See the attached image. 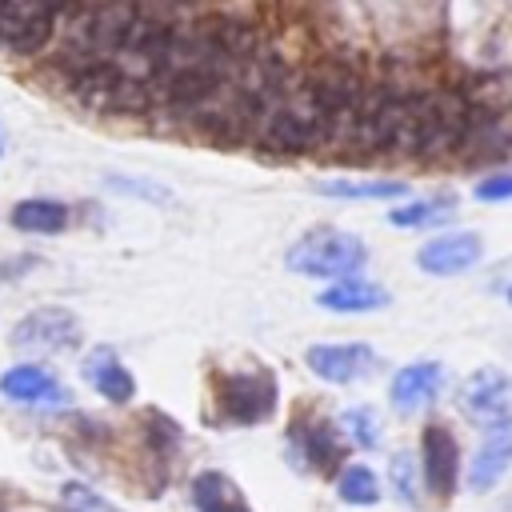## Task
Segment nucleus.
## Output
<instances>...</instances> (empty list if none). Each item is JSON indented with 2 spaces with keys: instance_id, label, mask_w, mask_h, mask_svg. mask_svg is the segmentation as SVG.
<instances>
[{
  "instance_id": "20e7f679",
  "label": "nucleus",
  "mask_w": 512,
  "mask_h": 512,
  "mask_svg": "<svg viewBox=\"0 0 512 512\" xmlns=\"http://www.w3.org/2000/svg\"><path fill=\"white\" fill-rule=\"evenodd\" d=\"M76 92L92 104V108H108V112H144L148 108V84L144 76L124 72L112 60H84L76 68Z\"/></svg>"
},
{
  "instance_id": "9d476101",
  "label": "nucleus",
  "mask_w": 512,
  "mask_h": 512,
  "mask_svg": "<svg viewBox=\"0 0 512 512\" xmlns=\"http://www.w3.org/2000/svg\"><path fill=\"white\" fill-rule=\"evenodd\" d=\"M460 412L472 420H504L512 412V380L500 368H480L460 384Z\"/></svg>"
},
{
  "instance_id": "4468645a",
  "label": "nucleus",
  "mask_w": 512,
  "mask_h": 512,
  "mask_svg": "<svg viewBox=\"0 0 512 512\" xmlns=\"http://www.w3.org/2000/svg\"><path fill=\"white\" fill-rule=\"evenodd\" d=\"M420 464H424L428 492H432V496H452L456 468H460V452H456V440H452L440 424H428V428H424V440H420Z\"/></svg>"
},
{
  "instance_id": "7ed1b4c3",
  "label": "nucleus",
  "mask_w": 512,
  "mask_h": 512,
  "mask_svg": "<svg viewBox=\"0 0 512 512\" xmlns=\"http://www.w3.org/2000/svg\"><path fill=\"white\" fill-rule=\"evenodd\" d=\"M400 108H404V96H396L392 88H364L360 104L336 124V136L344 132L348 148L356 144L360 156L392 152L396 128H400Z\"/></svg>"
},
{
  "instance_id": "dca6fc26",
  "label": "nucleus",
  "mask_w": 512,
  "mask_h": 512,
  "mask_svg": "<svg viewBox=\"0 0 512 512\" xmlns=\"http://www.w3.org/2000/svg\"><path fill=\"white\" fill-rule=\"evenodd\" d=\"M440 384H444V368L436 360L404 364L396 372V380H392V404H396V412H416V408L432 404L436 392H440Z\"/></svg>"
},
{
  "instance_id": "9b49d317",
  "label": "nucleus",
  "mask_w": 512,
  "mask_h": 512,
  "mask_svg": "<svg viewBox=\"0 0 512 512\" xmlns=\"http://www.w3.org/2000/svg\"><path fill=\"white\" fill-rule=\"evenodd\" d=\"M508 468H512V416L492 420V428L484 432V440L472 456V468H468V488L488 492L504 480Z\"/></svg>"
},
{
  "instance_id": "393cba45",
  "label": "nucleus",
  "mask_w": 512,
  "mask_h": 512,
  "mask_svg": "<svg viewBox=\"0 0 512 512\" xmlns=\"http://www.w3.org/2000/svg\"><path fill=\"white\" fill-rule=\"evenodd\" d=\"M304 448H308V460L320 468V472H328V468H336L340 464V456H344V448H340V440H336V428L332 424H312L308 432H304Z\"/></svg>"
},
{
  "instance_id": "423d86ee",
  "label": "nucleus",
  "mask_w": 512,
  "mask_h": 512,
  "mask_svg": "<svg viewBox=\"0 0 512 512\" xmlns=\"http://www.w3.org/2000/svg\"><path fill=\"white\" fill-rule=\"evenodd\" d=\"M468 128H472V104L460 92H428V124H424L420 160L456 152L468 140Z\"/></svg>"
},
{
  "instance_id": "6e6552de",
  "label": "nucleus",
  "mask_w": 512,
  "mask_h": 512,
  "mask_svg": "<svg viewBox=\"0 0 512 512\" xmlns=\"http://www.w3.org/2000/svg\"><path fill=\"white\" fill-rule=\"evenodd\" d=\"M220 408L240 420V424H256L268 420L276 408V384L268 372H236L220 380Z\"/></svg>"
},
{
  "instance_id": "7c9ffc66",
  "label": "nucleus",
  "mask_w": 512,
  "mask_h": 512,
  "mask_svg": "<svg viewBox=\"0 0 512 512\" xmlns=\"http://www.w3.org/2000/svg\"><path fill=\"white\" fill-rule=\"evenodd\" d=\"M0 156H4V132H0Z\"/></svg>"
},
{
  "instance_id": "4be33fe9",
  "label": "nucleus",
  "mask_w": 512,
  "mask_h": 512,
  "mask_svg": "<svg viewBox=\"0 0 512 512\" xmlns=\"http://www.w3.org/2000/svg\"><path fill=\"white\" fill-rule=\"evenodd\" d=\"M320 192L340 196V200H396L408 188L400 180H324Z\"/></svg>"
},
{
  "instance_id": "6ab92c4d",
  "label": "nucleus",
  "mask_w": 512,
  "mask_h": 512,
  "mask_svg": "<svg viewBox=\"0 0 512 512\" xmlns=\"http://www.w3.org/2000/svg\"><path fill=\"white\" fill-rule=\"evenodd\" d=\"M316 304H320V308H328V312H376V308H384V304H388V292H384L380 284H372V280L348 276V280H340V284L324 288Z\"/></svg>"
},
{
  "instance_id": "ddd939ff",
  "label": "nucleus",
  "mask_w": 512,
  "mask_h": 512,
  "mask_svg": "<svg viewBox=\"0 0 512 512\" xmlns=\"http://www.w3.org/2000/svg\"><path fill=\"white\" fill-rule=\"evenodd\" d=\"M480 252H484V244L476 232H444V236L428 240L416 252V260L432 276H456V272H468L480 260Z\"/></svg>"
},
{
  "instance_id": "f257e3e1",
  "label": "nucleus",
  "mask_w": 512,
  "mask_h": 512,
  "mask_svg": "<svg viewBox=\"0 0 512 512\" xmlns=\"http://www.w3.org/2000/svg\"><path fill=\"white\" fill-rule=\"evenodd\" d=\"M256 140L272 152H308L336 140V116L320 104V96L300 80L292 92L272 100L256 116Z\"/></svg>"
},
{
  "instance_id": "f8f14e48",
  "label": "nucleus",
  "mask_w": 512,
  "mask_h": 512,
  "mask_svg": "<svg viewBox=\"0 0 512 512\" xmlns=\"http://www.w3.org/2000/svg\"><path fill=\"white\" fill-rule=\"evenodd\" d=\"M372 364H376V352L368 344H312L308 348V368L328 384H352L368 376Z\"/></svg>"
},
{
  "instance_id": "aec40b11",
  "label": "nucleus",
  "mask_w": 512,
  "mask_h": 512,
  "mask_svg": "<svg viewBox=\"0 0 512 512\" xmlns=\"http://www.w3.org/2000/svg\"><path fill=\"white\" fill-rule=\"evenodd\" d=\"M192 504L200 512H252L240 496V488L224 472H200L192 480Z\"/></svg>"
},
{
  "instance_id": "412c9836",
  "label": "nucleus",
  "mask_w": 512,
  "mask_h": 512,
  "mask_svg": "<svg viewBox=\"0 0 512 512\" xmlns=\"http://www.w3.org/2000/svg\"><path fill=\"white\" fill-rule=\"evenodd\" d=\"M8 220H12V228H20V232H40V236H48V232H64L68 228V208L60 204V200H20L12 212H8Z\"/></svg>"
},
{
  "instance_id": "cd10ccee",
  "label": "nucleus",
  "mask_w": 512,
  "mask_h": 512,
  "mask_svg": "<svg viewBox=\"0 0 512 512\" xmlns=\"http://www.w3.org/2000/svg\"><path fill=\"white\" fill-rule=\"evenodd\" d=\"M60 504H64V512H120V508H112L100 492H92L88 484H64Z\"/></svg>"
},
{
  "instance_id": "f03ea898",
  "label": "nucleus",
  "mask_w": 512,
  "mask_h": 512,
  "mask_svg": "<svg viewBox=\"0 0 512 512\" xmlns=\"http://www.w3.org/2000/svg\"><path fill=\"white\" fill-rule=\"evenodd\" d=\"M288 268L300 276H316V280H348L364 268L368 248L360 236L340 232V228H312L304 232L292 248H288Z\"/></svg>"
},
{
  "instance_id": "c85d7f7f",
  "label": "nucleus",
  "mask_w": 512,
  "mask_h": 512,
  "mask_svg": "<svg viewBox=\"0 0 512 512\" xmlns=\"http://www.w3.org/2000/svg\"><path fill=\"white\" fill-rule=\"evenodd\" d=\"M476 200H512V172H496V176H484L476 180Z\"/></svg>"
},
{
  "instance_id": "b1692460",
  "label": "nucleus",
  "mask_w": 512,
  "mask_h": 512,
  "mask_svg": "<svg viewBox=\"0 0 512 512\" xmlns=\"http://www.w3.org/2000/svg\"><path fill=\"white\" fill-rule=\"evenodd\" d=\"M336 492H340L344 504H360V508H368V504L380 500V480H376L372 468H364V464H348V468L336 476Z\"/></svg>"
},
{
  "instance_id": "bb28decb",
  "label": "nucleus",
  "mask_w": 512,
  "mask_h": 512,
  "mask_svg": "<svg viewBox=\"0 0 512 512\" xmlns=\"http://www.w3.org/2000/svg\"><path fill=\"white\" fill-rule=\"evenodd\" d=\"M388 476H392V488L400 492L404 504H416V456L412 452H396L392 464H388Z\"/></svg>"
},
{
  "instance_id": "5701e85b",
  "label": "nucleus",
  "mask_w": 512,
  "mask_h": 512,
  "mask_svg": "<svg viewBox=\"0 0 512 512\" xmlns=\"http://www.w3.org/2000/svg\"><path fill=\"white\" fill-rule=\"evenodd\" d=\"M452 212H456V204L448 200V196H428V200H412V204H404V208H392V224H400V228H428V224H444V220H452Z\"/></svg>"
},
{
  "instance_id": "a211bd4d",
  "label": "nucleus",
  "mask_w": 512,
  "mask_h": 512,
  "mask_svg": "<svg viewBox=\"0 0 512 512\" xmlns=\"http://www.w3.org/2000/svg\"><path fill=\"white\" fill-rule=\"evenodd\" d=\"M84 376H88V384L104 396V400H112V404H128L132 396H136V380H132V372L116 360V352H108V348H96L88 360H84Z\"/></svg>"
},
{
  "instance_id": "39448f33",
  "label": "nucleus",
  "mask_w": 512,
  "mask_h": 512,
  "mask_svg": "<svg viewBox=\"0 0 512 512\" xmlns=\"http://www.w3.org/2000/svg\"><path fill=\"white\" fill-rule=\"evenodd\" d=\"M76 0H0V44L12 52H40L52 40L56 16Z\"/></svg>"
},
{
  "instance_id": "2f4dec72",
  "label": "nucleus",
  "mask_w": 512,
  "mask_h": 512,
  "mask_svg": "<svg viewBox=\"0 0 512 512\" xmlns=\"http://www.w3.org/2000/svg\"><path fill=\"white\" fill-rule=\"evenodd\" d=\"M508 300H512V288H508Z\"/></svg>"
},
{
  "instance_id": "f3484780",
  "label": "nucleus",
  "mask_w": 512,
  "mask_h": 512,
  "mask_svg": "<svg viewBox=\"0 0 512 512\" xmlns=\"http://www.w3.org/2000/svg\"><path fill=\"white\" fill-rule=\"evenodd\" d=\"M0 392L16 404H60L64 400V388L52 372L36 368V364H16L0 376Z\"/></svg>"
},
{
  "instance_id": "c756f323",
  "label": "nucleus",
  "mask_w": 512,
  "mask_h": 512,
  "mask_svg": "<svg viewBox=\"0 0 512 512\" xmlns=\"http://www.w3.org/2000/svg\"><path fill=\"white\" fill-rule=\"evenodd\" d=\"M108 188H120V192H132V196H148V200H168V192H164V188H152V184H140V180L108 176Z\"/></svg>"
},
{
  "instance_id": "0eeeda50",
  "label": "nucleus",
  "mask_w": 512,
  "mask_h": 512,
  "mask_svg": "<svg viewBox=\"0 0 512 512\" xmlns=\"http://www.w3.org/2000/svg\"><path fill=\"white\" fill-rule=\"evenodd\" d=\"M80 344V320L68 308H36L12 328V348L52 356Z\"/></svg>"
},
{
  "instance_id": "a878e982",
  "label": "nucleus",
  "mask_w": 512,
  "mask_h": 512,
  "mask_svg": "<svg viewBox=\"0 0 512 512\" xmlns=\"http://www.w3.org/2000/svg\"><path fill=\"white\" fill-rule=\"evenodd\" d=\"M340 428H344V436L352 440V444H360V448H376V416L368 412V408H348L344 416H340Z\"/></svg>"
},
{
  "instance_id": "1a4fd4ad",
  "label": "nucleus",
  "mask_w": 512,
  "mask_h": 512,
  "mask_svg": "<svg viewBox=\"0 0 512 512\" xmlns=\"http://www.w3.org/2000/svg\"><path fill=\"white\" fill-rule=\"evenodd\" d=\"M140 20V8L136 0H100L88 20H84V36H88V48H92V60H108L124 48L132 24Z\"/></svg>"
},
{
  "instance_id": "2eb2a0df",
  "label": "nucleus",
  "mask_w": 512,
  "mask_h": 512,
  "mask_svg": "<svg viewBox=\"0 0 512 512\" xmlns=\"http://www.w3.org/2000/svg\"><path fill=\"white\" fill-rule=\"evenodd\" d=\"M304 84L320 96V104L336 116V124H340V120L360 104V96H364L360 76H356L352 68H344V64H320Z\"/></svg>"
}]
</instances>
